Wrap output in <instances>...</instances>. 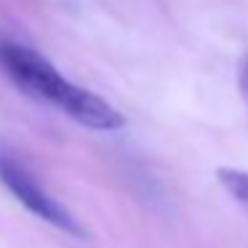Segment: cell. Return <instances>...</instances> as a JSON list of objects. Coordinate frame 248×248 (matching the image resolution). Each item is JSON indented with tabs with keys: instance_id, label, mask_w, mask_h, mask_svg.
<instances>
[{
	"instance_id": "cell-1",
	"label": "cell",
	"mask_w": 248,
	"mask_h": 248,
	"mask_svg": "<svg viewBox=\"0 0 248 248\" xmlns=\"http://www.w3.org/2000/svg\"><path fill=\"white\" fill-rule=\"evenodd\" d=\"M0 67L24 93L62 109L67 118L86 128L120 131L125 125L123 112H118L107 99L67 80L59 67L30 46H22L16 40H0Z\"/></svg>"
},
{
	"instance_id": "cell-2",
	"label": "cell",
	"mask_w": 248,
	"mask_h": 248,
	"mask_svg": "<svg viewBox=\"0 0 248 248\" xmlns=\"http://www.w3.org/2000/svg\"><path fill=\"white\" fill-rule=\"evenodd\" d=\"M0 184L38 219L48 221L51 227L67 232V235L86 237V230L75 219V214L67 205H62L54 195L46 192L43 184L32 176V171L8 150H0Z\"/></svg>"
},
{
	"instance_id": "cell-3",
	"label": "cell",
	"mask_w": 248,
	"mask_h": 248,
	"mask_svg": "<svg viewBox=\"0 0 248 248\" xmlns=\"http://www.w3.org/2000/svg\"><path fill=\"white\" fill-rule=\"evenodd\" d=\"M216 179L230 192V198H235L248 211V171H240V168H219Z\"/></svg>"
},
{
	"instance_id": "cell-4",
	"label": "cell",
	"mask_w": 248,
	"mask_h": 248,
	"mask_svg": "<svg viewBox=\"0 0 248 248\" xmlns=\"http://www.w3.org/2000/svg\"><path fill=\"white\" fill-rule=\"evenodd\" d=\"M240 86H243V93H246V99H248V56L240 67Z\"/></svg>"
}]
</instances>
